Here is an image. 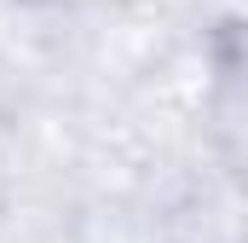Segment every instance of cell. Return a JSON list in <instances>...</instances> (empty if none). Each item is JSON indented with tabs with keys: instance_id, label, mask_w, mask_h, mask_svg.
<instances>
[{
	"instance_id": "1",
	"label": "cell",
	"mask_w": 248,
	"mask_h": 243,
	"mask_svg": "<svg viewBox=\"0 0 248 243\" xmlns=\"http://www.w3.org/2000/svg\"><path fill=\"white\" fill-rule=\"evenodd\" d=\"M202 127H208L219 174L248 197V12L243 17H225L208 35Z\"/></svg>"
}]
</instances>
